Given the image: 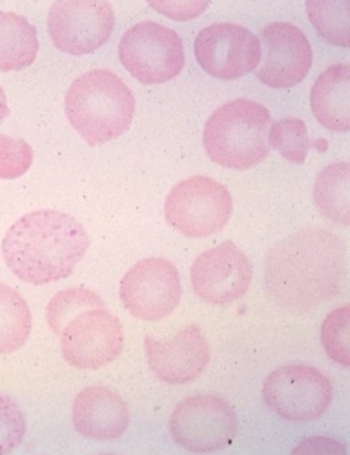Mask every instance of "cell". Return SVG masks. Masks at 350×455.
<instances>
[{
	"label": "cell",
	"instance_id": "8fae6325",
	"mask_svg": "<svg viewBox=\"0 0 350 455\" xmlns=\"http://www.w3.org/2000/svg\"><path fill=\"white\" fill-rule=\"evenodd\" d=\"M47 26L58 50L86 55L107 44L115 28L114 10L104 0H60L50 9Z\"/></svg>",
	"mask_w": 350,
	"mask_h": 455
},
{
	"label": "cell",
	"instance_id": "83f0119b",
	"mask_svg": "<svg viewBox=\"0 0 350 455\" xmlns=\"http://www.w3.org/2000/svg\"><path fill=\"white\" fill-rule=\"evenodd\" d=\"M293 454L341 455L346 454V447L337 439L329 437H311L295 448Z\"/></svg>",
	"mask_w": 350,
	"mask_h": 455
},
{
	"label": "cell",
	"instance_id": "9c48e42d",
	"mask_svg": "<svg viewBox=\"0 0 350 455\" xmlns=\"http://www.w3.org/2000/svg\"><path fill=\"white\" fill-rule=\"evenodd\" d=\"M177 267L163 258H147L129 269L120 283V299L138 320L156 322L172 314L181 300Z\"/></svg>",
	"mask_w": 350,
	"mask_h": 455
},
{
	"label": "cell",
	"instance_id": "5bb4252c",
	"mask_svg": "<svg viewBox=\"0 0 350 455\" xmlns=\"http://www.w3.org/2000/svg\"><path fill=\"white\" fill-rule=\"evenodd\" d=\"M261 65L257 76L272 88H290L304 81L313 63L309 40L297 26L275 22L262 30Z\"/></svg>",
	"mask_w": 350,
	"mask_h": 455
},
{
	"label": "cell",
	"instance_id": "44dd1931",
	"mask_svg": "<svg viewBox=\"0 0 350 455\" xmlns=\"http://www.w3.org/2000/svg\"><path fill=\"white\" fill-rule=\"evenodd\" d=\"M349 3L309 0L306 3L307 17L318 34L329 44L349 47Z\"/></svg>",
	"mask_w": 350,
	"mask_h": 455
},
{
	"label": "cell",
	"instance_id": "3957f363",
	"mask_svg": "<svg viewBox=\"0 0 350 455\" xmlns=\"http://www.w3.org/2000/svg\"><path fill=\"white\" fill-rule=\"evenodd\" d=\"M66 114L90 146L102 145L129 130L134 118L135 99L115 74L97 68L72 84L66 97Z\"/></svg>",
	"mask_w": 350,
	"mask_h": 455
},
{
	"label": "cell",
	"instance_id": "ac0fdd59",
	"mask_svg": "<svg viewBox=\"0 0 350 455\" xmlns=\"http://www.w3.org/2000/svg\"><path fill=\"white\" fill-rule=\"evenodd\" d=\"M39 52L36 29L29 20L0 10V71H20L33 65Z\"/></svg>",
	"mask_w": 350,
	"mask_h": 455
},
{
	"label": "cell",
	"instance_id": "277c9868",
	"mask_svg": "<svg viewBox=\"0 0 350 455\" xmlns=\"http://www.w3.org/2000/svg\"><path fill=\"white\" fill-rule=\"evenodd\" d=\"M269 110L256 100L236 99L217 108L205 124L203 142L211 160L221 167L245 171L269 153Z\"/></svg>",
	"mask_w": 350,
	"mask_h": 455
},
{
	"label": "cell",
	"instance_id": "30bf717a",
	"mask_svg": "<svg viewBox=\"0 0 350 455\" xmlns=\"http://www.w3.org/2000/svg\"><path fill=\"white\" fill-rule=\"evenodd\" d=\"M124 345L121 322L105 307L82 312L60 333L63 359L79 370H98L120 356Z\"/></svg>",
	"mask_w": 350,
	"mask_h": 455
},
{
	"label": "cell",
	"instance_id": "603a6c76",
	"mask_svg": "<svg viewBox=\"0 0 350 455\" xmlns=\"http://www.w3.org/2000/svg\"><path fill=\"white\" fill-rule=\"evenodd\" d=\"M269 144L285 160L304 164L310 149V140L304 121L297 118H284L275 123L268 134Z\"/></svg>",
	"mask_w": 350,
	"mask_h": 455
},
{
	"label": "cell",
	"instance_id": "9a60e30c",
	"mask_svg": "<svg viewBox=\"0 0 350 455\" xmlns=\"http://www.w3.org/2000/svg\"><path fill=\"white\" fill-rule=\"evenodd\" d=\"M148 366L162 382L182 385L194 382L208 367L210 347L198 325L189 324L166 340L146 337Z\"/></svg>",
	"mask_w": 350,
	"mask_h": 455
},
{
	"label": "cell",
	"instance_id": "4316f807",
	"mask_svg": "<svg viewBox=\"0 0 350 455\" xmlns=\"http://www.w3.org/2000/svg\"><path fill=\"white\" fill-rule=\"evenodd\" d=\"M148 4L157 12L177 20L197 18L209 6V2H150Z\"/></svg>",
	"mask_w": 350,
	"mask_h": 455
},
{
	"label": "cell",
	"instance_id": "52a82bcc",
	"mask_svg": "<svg viewBox=\"0 0 350 455\" xmlns=\"http://www.w3.org/2000/svg\"><path fill=\"white\" fill-rule=\"evenodd\" d=\"M174 442L194 453L220 451L232 443L237 418L231 405L219 396L199 395L184 399L169 420Z\"/></svg>",
	"mask_w": 350,
	"mask_h": 455
},
{
	"label": "cell",
	"instance_id": "ba28073f",
	"mask_svg": "<svg viewBox=\"0 0 350 455\" xmlns=\"http://www.w3.org/2000/svg\"><path fill=\"white\" fill-rule=\"evenodd\" d=\"M262 395L269 409L284 419L311 421L328 410L333 398V386L316 368L289 364L268 375Z\"/></svg>",
	"mask_w": 350,
	"mask_h": 455
},
{
	"label": "cell",
	"instance_id": "6da1fadb",
	"mask_svg": "<svg viewBox=\"0 0 350 455\" xmlns=\"http://www.w3.org/2000/svg\"><path fill=\"white\" fill-rule=\"evenodd\" d=\"M345 274L346 253L341 237L311 228L286 237L269 251L264 282L275 303L306 312L334 298Z\"/></svg>",
	"mask_w": 350,
	"mask_h": 455
},
{
	"label": "cell",
	"instance_id": "f1b7e54d",
	"mask_svg": "<svg viewBox=\"0 0 350 455\" xmlns=\"http://www.w3.org/2000/svg\"><path fill=\"white\" fill-rule=\"evenodd\" d=\"M9 115L10 109L7 104L6 93H4L3 87L0 86V124H3V121L6 119Z\"/></svg>",
	"mask_w": 350,
	"mask_h": 455
},
{
	"label": "cell",
	"instance_id": "cb8c5ba5",
	"mask_svg": "<svg viewBox=\"0 0 350 455\" xmlns=\"http://www.w3.org/2000/svg\"><path fill=\"white\" fill-rule=\"evenodd\" d=\"M349 305L329 314L322 326V343L328 356L339 366L349 367Z\"/></svg>",
	"mask_w": 350,
	"mask_h": 455
},
{
	"label": "cell",
	"instance_id": "7c38bea8",
	"mask_svg": "<svg viewBox=\"0 0 350 455\" xmlns=\"http://www.w3.org/2000/svg\"><path fill=\"white\" fill-rule=\"evenodd\" d=\"M261 42L241 25L219 23L200 31L195 56L203 70L219 79L240 78L261 61Z\"/></svg>",
	"mask_w": 350,
	"mask_h": 455
},
{
	"label": "cell",
	"instance_id": "484cf974",
	"mask_svg": "<svg viewBox=\"0 0 350 455\" xmlns=\"http://www.w3.org/2000/svg\"><path fill=\"white\" fill-rule=\"evenodd\" d=\"M26 420L17 402L0 394V455L8 454L22 443Z\"/></svg>",
	"mask_w": 350,
	"mask_h": 455
},
{
	"label": "cell",
	"instance_id": "4fadbf2b",
	"mask_svg": "<svg viewBox=\"0 0 350 455\" xmlns=\"http://www.w3.org/2000/svg\"><path fill=\"white\" fill-rule=\"evenodd\" d=\"M190 278L199 299L211 305H227L248 292L252 268L245 253L227 241L201 253L193 264Z\"/></svg>",
	"mask_w": 350,
	"mask_h": 455
},
{
	"label": "cell",
	"instance_id": "8992f818",
	"mask_svg": "<svg viewBox=\"0 0 350 455\" xmlns=\"http://www.w3.org/2000/svg\"><path fill=\"white\" fill-rule=\"evenodd\" d=\"M119 57L132 76L146 84L171 81L185 65L181 38L155 22L138 23L122 36Z\"/></svg>",
	"mask_w": 350,
	"mask_h": 455
},
{
	"label": "cell",
	"instance_id": "7a4b0ae2",
	"mask_svg": "<svg viewBox=\"0 0 350 455\" xmlns=\"http://www.w3.org/2000/svg\"><path fill=\"white\" fill-rule=\"evenodd\" d=\"M89 246L86 229L73 216L40 210L14 222L4 237L2 253L15 276L44 285L70 277Z\"/></svg>",
	"mask_w": 350,
	"mask_h": 455
},
{
	"label": "cell",
	"instance_id": "d4e9b609",
	"mask_svg": "<svg viewBox=\"0 0 350 455\" xmlns=\"http://www.w3.org/2000/svg\"><path fill=\"white\" fill-rule=\"evenodd\" d=\"M33 148L22 139L0 134V179L14 180L29 171Z\"/></svg>",
	"mask_w": 350,
	"mask_h": 455
},
{
	"label": "cell",
	"instance_id": "e0dca14e",
	"mask_svg": "<svg viewBox=\"0 0 350 455\" xmlns=\"http://www.w3.org/2000/svg\"><path fill=\"white\" fill-rule=\"evenodd\" d=\"M349 92L348 63H338L323 71L311 92V108L318 123L330 131H349Z\"/></svg>",
	"mask_w": 350,
	"mask_h": 455
},
{
	"label": "cell",
	"instance_id": "7402d4cb",
	"mask_svg": "<svg viewBox=\"0 0 350 455\" xmlns=\"http://www.w3.org/2000/svg\"><path fill=\"white\" fill-rule=\"evenodd\" d=\"M105 307L104 301L93 291L86 288H71L57 293L46 308V319L56 335L82 312Z\"/></svg>",
	"mask_w": 350,
	"mask_h": 455
},
{
	"label": "cell",
	"instance_id": "5b68a950",
	"mask_svg": "<svg viewBox=\"0 0 350 455\" xmlns=\"http://www.w3.org/2000/svg\"><path fill=\"white\" fill-rule=\"evenodd\" d=\"M232 210L231 194L224 185L209 177L195 176L170 190L164 219L184 236L203 239L224 229Z\"/></svg>",
	"mask_w": 350,
	"mask_h": 455
},
{
	"label": "cell",
	"instance_id": "2e32d148",
	"mask_svg": "<svg viewBox=\"0 0 350 455\" xmlns=\"http://www.w3.org/2000/svg\"><path fill=\"white\" fill-rule=\"evenodd\" d=\"M72 420L84 437L108 442L123 435L130 411L121 396L103 386L84 389L74 399Z\"/></svg>",
	"mask_w": 350,
	"mask_h": 455
},
{
	"label": "cell",
	"instance_id": "ffe728a7",
	"mask_svg": "<svg viewBox=\"0 0 350 455\" xmlns=\"http://www.w3.org/2000/svg\"><path fill=\"white\" fill-rule=\"evenodd\" d=\"M33 317L28 301L9 285L0 283V355L20 350L29 338Z\"/></svg>",
	"mask_w": 350,
	"mask_h": 455
},
{
	"label": "cell",
	"instance_id": "d6986e66",
	"mask_svg": "<svg viewBox=\"0 0 350 455\" xmlns=\"http://www.w3.org/2000/svg\"><path fill=\"white\" fill-rule=\"evenodd\" d=\"M349 164L329 165L317 177L314 200L318 211L338 225L349 226Z\"/></svg>",
	"mask_w": 350,
	"mask_h": 455
}]
</instances>
